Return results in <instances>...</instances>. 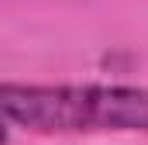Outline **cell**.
<instances>
[{"instance_id": "obj_1", "label": "cell", "mask_w": 148, "mask_h": 145, "mask_svg": "<svg viewBox=\"0 0 148 145\" xmlns=\"http://www.w3.org/2000/svg\"><path fill=\"white\" fill-rule=\"evenodd\" d=\"M0 117L41 135L76 131H145V86H38L0 83Z\"/></svg>"}, {"instance_id": "obj_2", "label": "cell", "mask_w": 148, "mask_h": 145, "mask_svg": "<svg viewBox=\"0 0 148 145\" xmlns=\"http://www.w3.org/2000/svg\"><path fill=\"white\" fill-rule=\"evenodd\" d=\"M0 145H7V128H3V117H0Z\"/></svg>"}]
</instances>
